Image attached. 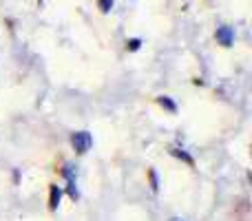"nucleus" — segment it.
Masks as SVG:
<instances>
[{"label":"nucleus","mask_w":252,"mask_h":221,"mask_svg":"<svg viewBox=\"0 0 252 221\" xmlns=\"http://www.w3.org/2000/svg\"><path fill=\"white\" fill-rule=\"evenodd\" d=\"M71 144H73L75 153L84 155V153L91 148L93 137H91V133H89V130H80V133H73V135H71Z\"/></svg>","instance_id":"obj_1"},{"label":"nucleus","mask_w":252,"mask_h":221,"mask_svg":"<svg viewBox=\"0 0 252 221\" xmlns=\"http://www.w3.org/2000/svg\"><path fill=\"white\" fill-rule=\"evenodd\" d=\"M217 40L219 44H223V47H232V42H235V31H232V27H219L217 29Z\"/></svg>","instance_id":"obj_2"},{"label":"nucleus","mask_w":252,"mask_h":221,"mask_svg":"<svg viewBox=\"0 0 252 221\" xmlns=\"http://www.w3.org/2000/svg\"><path fill=\"white\" fill-rule=\"evenodd\" d=\"M60 197H62V190L58 186H51V195H49V208L51 210H58L60 206Z\"/></svg>","instance_id":"obj_3"},{"label":"nucleus","mask_w":252,"mask_h":221,"mask_svg":"<svg viewBox=\"0 0 252 221\" xmlns=\"http://www.w3.org/2000/svg\"><path fill=\"white\" fill-rule=\"evenodd\" d=\"M157 102H159V106H164L166 111H170V113H177V104H175L170 97H166V95H159L157 97Z\"/></svg>","instance_id":"obj_4"},{"label":"nucleus","mask_w":252,"mask_h":221,"mask_svg":"<svg viewBox=\"0 0 252 221\" xmlns=\"http://www.w3.org/2000/svg\"><path fill=\"white\" fill-rule=\"evenodd\" d=\"M170 153H173V155H175V157H179V159H184V161H186V164H192V157H190V155H188V153L179 151V148H173V151H170Z\"/></svg>","instance_id":"obj_5"},{"label":"nucleus","mask_w":252,"mask_h":221,"mask_svg":"<svg viewBox=\"0 0 252 221\" xmlns=\"http://www.w3.org/2000/svg\"><path fill=\"white\" fill-rule=\"evenodd\" d=\"M62 175H64L69 182H73V179H75V166H73V164H66L64 170H62Z\"/></svg>","instance_id":"obj_6"},{"label":"nucleus","mask_w":252,"mask_h":221,"mask_svg":"<svg viewBox=\"0 0 252 221\" xmlns=\"http://www.w3.org/2000/svg\"><path fill=\"white\" fill-rule=\"evenodd\" d=\"M97 7H100L102 13H109L113 9V0H97Z\"/></svg>","instance_id":"obj_7"},{"label":"nucleus","mask_w":252,"mask_h":221,"mask_svg":"<svg viewBox=\"0 0 252 221\" xmlns=\"http://www.w3.org/2000/svg\"><path fill=\"white\" fill-rule=\"evenodd\" d=\"M139 44H142V40H139V38H133V40H128V42H126V49H128V51H137Z\"/></svg>","instance_id":"obj_8"},{"label":"nucleus","mask_w":252,"mask_h":221,"mask_svg":"<svg viewBox=\"0 0 252 221\" xmlns=\"http://www.w3.org/2000/svg\"><path fill=\"white\" fill-rule=\"evenodd\" d=\"M151 188L157 192V188H159V182H157V173L155 170H151Z\"/></svg>","instance_id":"obj_9"},{"label":"nucleus","mask_w":252,"mask_h":221,"mask_svg":"<svg viewBox=\"0 0 252 221\" xmlns=\"http://www.w3.org/2000/svg\"><path fill=\"white\" fill-rule=\"evenodd\" d=\"M69 195H71V199H78V190H75V179H73V182H69Z\"/></svg>","instance_id":"obj_10"},{"label":"nucleus","mask_w":252,"mask_h":221,"mask_svg":"<svg viewBox=\"0 0 252 221\" xmlns=\"http://www.w3.org/2000/svg\"><path fill=\"white\" fill-rule=\"evenodd\" d=\"M170 221H179V219H170Z\"/></svg>","instance_id":"obj_11"}]
</instances>
